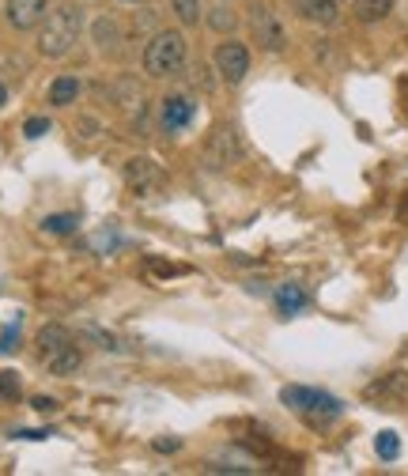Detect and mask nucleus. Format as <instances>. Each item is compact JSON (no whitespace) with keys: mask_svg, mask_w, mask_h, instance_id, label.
I'll return each mask as SVG.
<instances>
[{"mask_svg":"<svg viewBox=\"0 0 408 476\" xmlns=\"http://www.w3.org/2000/svg\"><path fill=\"white\" fill-rule=\"evenodd\" d=\"M34 344H38V356L50 359V356H57L61 348H69L72 337H69V329H64V326H42L38 337H34Z\"/></svg>","mask_w":408,"mask_h":476,"instance_id":"obj_13","label":"nucleus"},{"mask_svg":"<svg viewBox=\"0 0 408 476\" xmlns=\"http://www.w3.org/2000/svg\"><path fill=\"white\" fill-rule=\"evenodd\" d=\"M280 405H288L295 416H303L314 427H326V424L345 416V401L326 394V389H314V386H284Z\"/></svg>","mask_w":408,"mask_h":476,"instance_id":"obj_2","label":"nucleus"},{"mask_svg":"<svg viewBox=\"0 0 408 476\" xmlns=\"http://www.w3.org/2000/svg\"><path fill=\"white\" fill-rule=\"evenodd\" d=\"M76 227H80V215H72V212H57V215L42 220V231L46 234H72Z\"/></svg>","mask_w":408,"mask_h":476,"instance_id":"obj_18","label":"nucleus"},{"mask_svg":"<svg viewBox=\"0 0 408 476\" xmlns=\"http://www.w3.org/2000/svg\"><path fill=\"white\" fill-rule=\"evenodd\" d=\"M83 31V12L76 5H57L46 12L38 27V53L42 57H69Z\"/></svg>","mask_w":408,"mask_h":476,"instance_id":"obj_1","label":"nucleus"},{"mask_svg":"<svg viewBox=\"0 0 408 476\" xmlns=\"http://www.w3.org/2000/svg\"><path fill=\"white\" fill-rule=\"evenodd\" d=\"M367 401H408V371H390L363 389Z\"/></svg>","mask_w":408,"mask_h":476,"instance_id":"obj_10","label":"nucleus"},{"mask_svg":"<svg viewBox=\"0 0 408 476\" xmlns=\"http://www.w3.org/2000/svg\"><path fill=\"white\" fill-rule=\"evenodd\" d=\"M295 12L314 27H333L340 19V0H295Z\"/></svg>","mask_w":408,"mask_h":476,"instance_id":"obj_11","label":"nucleus"},{"mask_svg":"<svg viewBox=\"0 0 408 476\" xmlns=\"http://www.w3.org/2000/svg\"><path fill=\"white\" fill-rule=\"evenodd\" d=\"M239 156H242V148H239L234 129H231V125L212 129V137H208V144H204V167H208V170H231L234 163H239Z\"/></svg>","mask_w":408,"mask_h":476,"instance_id":"obj_6","label":"nucleus"},{"mask_svg":"<svg viewBox=\"0 0 408 476\" xmlns=\"http://www.w3.org/2000/svg\"><path fill=\"white\" fill-rule=\"evenodd\" d=\"M125 182L137 197H147V193H156L163 186V167L156 159H147V156H137V159L125 163Z\"/></svg>","mask_w":408,"mask_h":476,"instance_id":"obj_7","label":"nucleus"},{"mask_svg":"<svg viewBox=\"0 0 408 476\" xmlns=\"http://www.w3.org/2000/svg\"><path fill=\"white\" fill-rule=\"evenodd\" d=\"M152 24H156V19H152V12H147V8H144V12L137 15V27L144 31V27H152Z\"/></svg>","mask_w":408,"mask_h":476,"instance_id":"obj_26","label":"nucleus"},{"mask_svg":"<svg viewBox=\"0 0 408 476\" xmlns=\"http://www.w3.org/2000/svg\"><path fill=\"white\" fill-rule=\"evenodd\" d=\"M170 8H175L182 27H197L201 24V0H170Z\"/></svg>","mask_w":408,"mask_h":476,"instance_id":"obj_19","label":"nucleus"},{"mask_svg":"<svg viewBox=\"0 0 408 476\" xmlns=\"http://www.w3.org/2000/svg\"><path fill=\"white\" fill-rule=\"evenodd\" d=\"M46 0H8L5 5V15L15 31H34L42 27V19H46Z\"/></svg>","mask_w":408,"mask_h":476,"instance_id":"obj_9","label":"nucleus"},{"mask_svg":"<svg viewBox=\"0 0 408 476\" xmlns=\"http://www.w3.org/2000/svg\"><path fill=\"white\" fill-rule=\"evenodd\" d=\"M46 367H50V375H72L76 367H80V348H76V344H69V348H61L57 356H50Z\"/></svg>","mask_w":408,"mask_h":476,"instance_id":"obj_17","label":"nucleus"},{"mask_svg":"<svg viewBox=\"0 0 408 476\" xmlns=\"http://www.w3.org/2000/svg\"><path fill=\"white\" fill-rule=\"evenodd\" d=\"M394 12V0H356V19L359 24H382Z\"/></svg>","mask_w":408,"mask_h":476,"instance_id":"obj_16","label":"nucleus"},{"mask_svg":"<svg viewBox=\"0 0 408 476\" xmlns=\"http://www.w3.org/2000/svg\"><path fill=\"white\" fill-rule=\"evenodd\" d=\"M91 38H95V46L102 53H114L118 42H121V27L114 24V15H99L95 24H91Z\"/></svg>","mask_w":408,"mask_h":476,"instance_id":"obj_14","label":"nucleus"},{"mask_svg":"<svg viewBox=\"0 0 408 476\" xmlns=\"http://www.w3.org/2000/svg\"><path fill=\"white\" fill-rule=\"evenodd\" d=\"M272 299H276V310H280L284 318H295V314H299V310H303L307 302H310L307 288H303V284H295V280H284V284L272 291Z\"/></svg>","mask_w":408,"mask_h":476,"instance_id":"obj_12","label":"nucleus"},{"mask_svg":"<svg viewBox=\"0 0 408 476\" xmlns=\"http://www.w3.org/2000/svg\"><path fill=\"white\" fill-rule=\"evenodd\" d=\"M212 69L220 72L223 83H242L246 72H250V50L242 46L239 38H227L216 46V53H212Z\"/></svg>","mask_w":408,"mask_h":476,"instance_id":"obj_5","label":"nucleus"},{"mask_svg":"<svg viewBox=\"0 0 408 476\" xmlns=\"http://www.w3.org/2000/svg\"><path fill=\"white\" fill-rule=\"evenodd\" d=\"M8 102V91H5V83H0V106H5Z\"/></svg>","mask_w":408,"mask_h":476,"instance_id":"obj_28","label":"nucleus"},{"mask_svg":"<svg viewBox=\"0 0 408 476\" xmlns=\"http://www.w3.org/2000/svg\"><path fill=\"white\" fill-rule=\"evenodd\" d=\"M31 408H34V413H57V401H50V397H34Z\"/></svg>","mask_w":408,"mask_h":476,"instance_id":"obj_24","label":"nucleus"},{"mask_svg":"<svg viewBox=\"0 0 408 476\" xmlns=\"http://www.w3.org/2000/svg\"><path fill=\"white\" fill-rule=\"evenodd\" d=\"M19 394V386H15V378L8 375V371H0V397H15Z\"/></svg>","mask_w":408,"mask_h":476,"instance_id":"obj_23","label":"nucleus"},{"mask_svg":"<svg viewBox=\"0 0 408 476\" xmlns=\"http://www.w3.org/2000/svg\"><path fill=\"white\" fill-rule=\"evenodd\" d=\"M95 129H99V121H91V118L80 121V133H83V137H95Z\"/></svg>","mask_w":408,"mask_h":476,"instance_id":"obj_27","label":"nucleus"},{"mask_svg":"<svg viewBox=\"0 0 408 476\" xmlns=\"http://www.w3.org/2000/svg\"><path fill=\"white\" fill-rule=\"evenodd\" d=\"M250 34L265 53H284L288 50V31H284L280 19H276V12L265 8V5L250 8Z\"/></svg>","mask_w":408,"mask_h":476,"instance_id":"obj_4","label":"nucleus"},{"mask_svg":"<svg viewBox=\"0 0 408 476\" xmlns=\"http://www.w3.org/2000/svg\"><path fill=\"white\" fill-rule=\"evenodd\" d=\"M80 99V80L76 76H57L50 83V102L53 106H72Z\"/></svg>","mask_w":408,"mask_h":476,"instance_id":"obj_15","label":"nucleus"},{"mask_svg":"<svg viewBox=\"0 0 408 476\" xmlns=\"http://www.w3.org/2000/svg\"><path fill=\"white\" fill-rule=\"evenodd\" d=\"M24 133H27L31 140H38V137H46V133H50V121H46V118H31V121L24 125Z\"/></svg>","mask_w":408,"mask_h":476,"instance_id":"obj_22","label":"nucleus"},{"mask_svg":"<svg viewBox=\"0 0 408 476\" xmlns=\"http://www.w3.org/2000/svg\"><path fill=\"white\" fill-rule=\"evenodd\" d=\"M375 453L382 462H397V453H401V439H397V431H378V439H375Z\"/></svg>","mask_w":408,"mask_h":476,"instance_id":"obj_20","label":"nucleus"},{"mask_svg":"<svg viewBox=\"0 0 408 476\" xmlns=\"http://www.w3.org/2000/svg\"><path fill=\"white\" fill-rule=\"evenodd\" d=\"M193 114H197V102L189 95H166L159 102V129L163 133H182V129L193 121Z\"/></svg>","mask_w":408,"mask_h":476,"instance_id":"obj_8","label":"nucleus"},{"mask_svg":"<svg viewBox=\"0 0 408 476\" xmlns=\"http://www.w3.org/2000/svg\"><path fill=\"white\" fill-rule=\"evenodd\" d=\"M208 27L212 31H234V12L231 8H212L208 12Z\"/></svg>","mask_w":408,"mask_h":476,"instance_id":"obj_21","label":"nucleus"},{"mask_svg":"<svg viewBox=\"0 0 408 476\" xmlns=\"http://www.w3.org/2000/svg\"><path fill=\"white\" fill-rule=\"evenodd\" d=\"M185 57H189V46L178 31H156L152 42L144 46V72L152 80H166L185 69Z\"/></svg>","mask_w":408,"mask_h":476,"instance_id":"obj_3","label":"nucleus"},{"mask_svg":"<svg viewBox=\"0 0 408 476\" xmlns=\"http://www.w3.org/2000/svg\"><path fill=\"white\" fill-rule=\"evenodd\" d=\"M182 446V439H156V450L159 453H170V450H178Z\"/></svg>","mask_w":408,"mask_h":476,"instance_id":"obj_25","label":"nucleus"}]
</instances>
